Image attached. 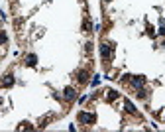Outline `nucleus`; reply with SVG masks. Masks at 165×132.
Masks as SVG:
<instances>
[{"label": "nucleus", "instance_id": "1a4fd4ad", "mask_svg": "<svg viewBox=\"0 0 165 132\" xmlns=\"http://www.w3.org/2000/svg\"><path fill=\"white\" fill-rule=\"evenodd\" d=\"M120 95H118V91H114V89H110V91H106V99H108V103H112V101H116Z\"/></svg>", "mask_w": 165, "mask_h": 132}, {"label": "nucleus", "instance_id": "f03ea898", "mask_svg": "<svg viewBox=\"0 0 165 132\" xmlns=\"http://www.w3.org/2000/svg\"><path fill=\"white\" fill-rule=\"evenodd\" d=\"M77 120H79L81 124H94L96 116H94V113H85V110H81V113L77 114Z\"/></svg>", "mask_w": 165, "mask_h": 132}, {"label": "nucleus", "instance_id": "2eb2a0df", "mask_svg": "<svg viewBox=\"0 0 165 132\" xmlns=\"http://www.w3.org/2000/svg\"><path fill=\"white\" fill-rule=\"evenodd\" d=\"M104 2H112V0H104Z\"/></svg>", "mask_w": 165, "mask_h": 132}, {"label": "nucleus", "instance_id": "39448f33", "mask_svg": "<svg viewBox=\"0 0 165 132\" xmlns=\"http://www.w3.org/2000/svg\"><path fill=\"white\" fill-rule=\"evenodd\" d=\"M63 99L69 101V103L71 101H75L77 99V91L73 89V87H65V91H63Z\"/></svg>", "mask_w": 165, "mask_h": 132}, {"label": "nucleus", "instance_id": "0eeeda50", "mask_svg": "<svg viewBox=\"0 0 165 132\" xmlns=\"http://www.w3.org/2000/svg\"><path fill=\"white\" fill-rule=\"evenodd\" d=\"M77 81H79V83H89V71L79 69L77 71Z\"/></svg>", "mask_w": 165, "mask_h": 132}, {"label": "nucleus", "instance_id": "f257e3e1", "mask_svg": "<svg viewBox=\"0 0 165 132\" xmlns=\"http://www.w3.org/2000/svg\"><path fill=\"white\" fill-rule=\"evenodd\" d=\"M100 57H102V61L110 63L114 57V43L110 42H102L100 43Z\"/></svg>", "mask_w": 165, "mask_h": 132}, {"label": "nucleus", "instance_id": "9b49d317", "mask_svg": "<svg viewBox=\"0 0 165 132\" xmlns=\"http://www.w3.org/2000/svg\"><path fill=\"white\" fill-rule=\"evenodd\" d=\"M83 30H85V32H92V24H90V20H85V24H83Z\"/></svg>", "mask_w": 165, "mask_h": 132}, {"label": "nucleus", "instance_id": "6e6552de", "mask_svg": "<svg viewBox=\"0 0 165 132\" xmlns=\"http://www.w3.org/2000/svg\"><path fill=\"white\" fill-rule=\"evenodd\" d=\"M124 109H126V113H130V114H138L136 107L132 104V101H130V99H124Z\"/></svg>", "mask_w": 165, "mask_h": 132}, {"label": "nucleus", "instance_id": "ddd939ff", "mask_svg": "<svg viewBox=\"0 0 165 132\" xmlns=\"http://www.w3.org/2000/svg\"><path fill=\"white\" fill-rule=\"evenodd\" d=\"M6 40H8V38H6V34L0 32V43H6Z\"/></svg>", "mask_w": 165, "mask_h": 132}, {"label": "nucleus", "instance_id": "9d476101", "mask_svg": "<svg viewBox=\"0 0 165 132\" xmlns=\"http://www.w3.org/2000/svg\"><path fill=\"white\" fill-rule=\"evenodd\" d=\"M136 95H138V99H147V91L144 89V87H140V89H136Z\"/></svg>", "mask_w": 165, "mask_h": 132}, {"label": "nucleus", "instance_id": "423d86ee", "mask_svg": "<svg viewBox=\"0 0 165 132\" xmlns=\"http://www.w3.org/2000/svg\"><path fill=\"white\" fill-rule=\"evenodd\" d=\"M24 63L28 67H36L38 65V55H36V53H28V55L24 57Z\"/></svg>", "mask_w": 165, "mask_h": 132}, {"label": "nucleus", "instance_id": "4468645a", "mask_svg": "<svg viewBox=\"0 0 165 132\" xmlns=\"http://www.w3.org/2000/svg\"><path fill=\"white\" fill-rule=\"evenodd\" d=\"M159 34H161V36H165V26H161V28H159Z\"/></svg>", "mask_w": 165, "mask_h": 132}, {"label": "nucleus", "instance_id": "20e7f679", "mask_svg": "<svg viewBox=\"0 0 165 132\" xmlns=\"http://www.w3.org/2000/svg\"><path fill=\"white\" fill-rule=\"evenodd\" d=\"M14 85V75L12 73H6L4 77H2V81H0V87L2 89H8V87H12Z\"/></svg>", "mask_w": 165, "mask_h": 132}, {"label": "nucleus", "instance_id": "7ed1b4c3", "mask_svg": "<svg viewBox=\"0 0 165 132\" xmlns=\"http://www.w3.org/2000/svg\"><path fill=\"white\" fill-rule=\"evenodd\" d=\"M130 83H132L134 89H140V87L146 85V77L144 75H134V77H130Z\"/></svg>", "mask_w": 165, "mask_h": 132}, {"label": "nucleus", "instance_id": "f8f14e48", "mask_svg": "<svg viewBox=\"0 0 165 132\" xmlns=\"http://www.w3.org/2000/svg\"><path fill=\"white\" fill-rule=\"evenodd\" d=\"M98 83H100V75H94V79L90 81V85H92V87H96Z\"/></svg>", "mask_w": 165, "mask_h": 132}]
</instances>
